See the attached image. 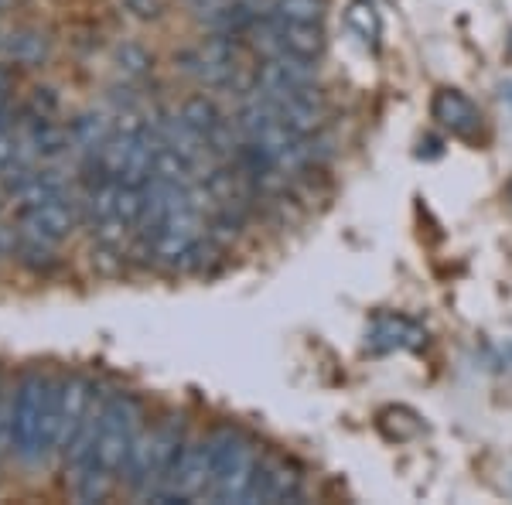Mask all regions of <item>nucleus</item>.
Masks as SVG:
<instances>
[{
    "instance_id": "obj_4",
    "label": "nucleus",
    "mask_w": 512,
    "mask_h": 505,
    "mask_svg": "<svg viewBox=\"0 0 512 505\" xmlns=\"http://www.w3.org/2000/svg\"><path fill=\"white\" fill-rule=\"evenodd\" d=\"M212 451V482L205 499L212 502H246V488L256 471V447L243 430L216 427L209 434Z\"/></svg>"
},
{
    "instance_id": "obj_6",
    "label": "nucleus",
    "mask_w": 512,
    "mask_h": 505,
    "mask_svg": "<svg viewBox=\"0 0 512 505\" xmlns=\"http://www.w3.org/2000/svg\"><path fill=\"white\" fill-rule=\"evenodd\" d=\"M315 79H318L315 59H304V55L294 52L270 55L256 69V89H263V93H291V89L311 86Z\"/></svg>"
},
{
    "instance_id": "obj_12",
    "label": "nucleus",
    "mask_w": 512,
    "mask_h": 505,
    "mask_svg": "<svg viewBox=\"0 0 512 505\" xmlns=\"http://www.w3.org/2000/svg\"><path fill=\"white\" fill-rule=\"evenodd\" d=\"M328 0H270L267 14L284 21H321L325 18Z\"/></svg>"
},
{
    "instance_id": "obj_9",
    "label": "nucleus",
    "mask_w": 512,
    "mask_h": 505,
    "mask_svg": "<svg viewBox=\"0 0 512 505\" xmlns=\"http://www.w3.org/2000/svg\"><path fill=\"white\" fill-rule=\"evenodd\" d=\"M181 117L188 120V127L198 130V134L205 137V144H209V137L216 134V130L226 123V117L219 113V106L212 103L209 96H188L185 103H181Z\"/></svg>"
},
{
    "instance_id": "obj_11",
    "label": "nucleus",
    "mask_w": 512,
    "mask_h": 505,
    "mask_svg": "<svg viewBox=\"0 0 512 505\" xmlns=\"http://www.w3.org/2000/svg\"><path fill=\"white\" fill-rule=\"evenodd\" d=\"M376 424H379V434H383L386 441H396V444L414 441L420 430H424L420 417L414 410H407V407H386L383 413H379Z\"/></svg>"
},
{
    "instance_id": "obj_14",
    "label": "nucleus",
    "mask_w": 512,
    "mask_h": 505,
    "mask_svg": "<svg viewBox=\"0 0 512 505\" xmlns=\"http://www.w3.org/2000/svg\"><path fill=\"white\" fill-rule=\"evenodd\" d=\"M7 410H11V389L0 383V458H4V451H11L7 447Z\"/></svg>"
},
{
    "instance_id": "obj_5",
    "label": "nucleus",
    "mask_w": 512,
    "mask_h": 505,
    "mask_svg": "<svg viewBox=\"0 0 512 505\" xmlns=\"http://www.w3.org/2000/svg\"><path fill=\"white\" fill-rule=\"evenodd\" d=\"M304 478L280 458L256 461V471L246 488V502H301Z\"/></svg>"
},
{
    "instance_id": "obj_10",
    "label": "nucleus",
    "mask_w": 512,
    "mask_h": 505,
    "mask_svg": "<svg viewBox=\"0 0 512 505\" xmlns=\"http://www.w3.org/2000/svg\"><path fill=\"white\" fill-rule=\"evenodd\" d=\"M345 24L362 38V45L379 48V35H383V21H379V11L373 0H352L345 7Z\"/></svg>"
},
{
    "instance_id": "obj_2",
    "label": "nucleus",
    "mask_w": 512,
    "mask_h": 505,
    "mask_svg": "<svg viewBox=\"0 0 512 505\" xmlns=\"http://www.w3.org/2000/svg\"><path fill=\"white\" fill-rule=\"evenodd\" d=\"M188 444L185 420L181 417H164L161 424L151 430H140L134 451H130L127 465H123L120 482L137 495V499H158L164 485L171 482L181 451Z\"/></svg>"
},
{
    "instance_id": "obj_15",
    "label": "nucleus",
    "mask_w": 512,
    "mask_h": 505,
    "mask_svg": "<svg viewBox=\"0 0 512 505\" xmlns=\"http://www.w3.org/2000/svg\"><path fill=\"white\" fill-rule=\"evenodd\" d=\"M509 192H512V188H509Z\"/></svg>"
},
{
    "instance_id": "obj_7",
    "label": "nucleus",
    "mask_w": 512,
    "mask_h": 505,
    "mask_svg": "<svg viewBox=\"0 0 512 505\" xmlns=\"http://www.w3.org/2000/svg\"><path fill=\"white\" fill-rule=\"evenodd\" d=\"M427 345V331L410 318L400 314H383L373 321V328L366 331V352L369 355H386V352H403V349H420Z\"/></svg>"
},
{
    "instance_id": "obj_13",
    "label": "nucleus",
    "mask_w": 512,
    "mask_h": 505,
    "mask_svg": "<svg viewBox=\"0 0 512 505\" xmlns=\"http://www.w3.org/2000/svg\"><path fill=\"white\" fill-rule=\"evenodd\" d=\"M117 59L123 62L120 69L127 72V76H144L147 65H151V59H147V52H144V48H137V45H123L120 52H117Z\"/></svg>"
},
{
    "instance_id": "obj_3",
    "label": "nucleus",
    "mask_w": 512,
    "mask_h": 505,
    "mask_svg": "<svg viewBox=\"0 0 512 505\" xmlns=\"http://www.w3.org/2000/svg\"><path fill=\"white\" fill-rule=\"evenodd\" d=\"M55 376L41 369H28L18 383L11 386V410H7V447L14 461L28 471L41 468V417H45V400Z\"/></svg>"
},
{
    "instance_id": "obj_8",
    "label": "nucleus",
    "mask_w": 512,
    "mask_h": 505,
    "mask_svg": "<svg viewBox=\"0 0 512 505\" xmlns=\"http://www.w3.org/2000/svg\"><path fill=\"white\" fill-rule=\"evenodd\" d=\"M431 117L441 123L444 130H451L454 137L472 140L482 127V113L461 89H437L431 99Z\"/></svg>"
},
{
    "instance_id": "obj_1",
    "label": "nucleus",
    "mask_w": 512,
    "mask_h": 505,
    "mask_svg": "<svg viewBox=\"0 0 512 505\" xmlns=\"http://www.w3.org/2000/svg\"><path fill=\"white\" fill-rule=\"evenodd\" d=\"M140 430H144V407L134 393H103L96 413L93 447L79 465L69 468L72 475V495L79 502H103L110 488L120 482L123 465L134 451Z\"/></svg>"
}]
</instances>
